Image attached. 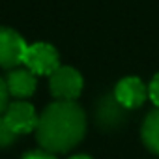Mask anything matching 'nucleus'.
<instances>
[{
	"instance_id": "obj_4",
	"label": "nucleus",
	"mask_w": 159,
	"mask_h": 159,
	"mask_svg": "<svg viewBox=\"0 0 159 159\" xmlns=\"http://www.w3.org/2000/svg\"><path fill=\"white\" fill-rule=\"evenodd\" d=\"M23 64L34 75H47V77H51L60 67V54H58V51L52 45L38 41V43L28 45Z\"/></svg>"
},
{
	"instance_id": "obj_10",
	"label": "nucleus",
	"mask_w": 159,
	"mask_h": 159,
	"mask_svg": "<svg viewBox=\"0 0 159 159\" xmlns=\"http://www.w3.org/2000/svg\"><path fill=\"white\" fill-rule=\"evenodd\" d=\"M17 137H19V135H15V133L8 127V124L4 122V118H0V150L13 146L15 140H17Z\"/></svg>"
},
{
	"instance_id": "obj_2",
	"label": "nucleus",
	"mask_w": 159,
	"mask_h": 159,
	"mask_svg": "<svg viewBox=\"0 0 159 159\" xmlns=\"http://www.w3.org/2000/svg\"><path fill=\"white\" fill-rule=\"evenodd\" d=\"M83 75L71 66H60L49 77V90L56 101H75L83 92Z\"/></svg>"
},
{
	"instance_id": "obj_6",
	"label": "nucleus",
	"mask_w": 159,
	"mask_h": 159,
	"mask_svg": "<svg viewBox=\"0 0 159 159\" xmlns=\"http://www.w3.org/2000/svg\"><path fill=\"white\" fill-rule=\"evenodd\" d=\"M2 118L15 135H26V133L36 131L39 116L36 114V109L28 101H19L17 99V101L10 103V107H8V111L4 112Z\"/></svg>"
},
{
	"instance_id": "obj_8",
	"label": "nucleus",
	"mask_w": 159,
	"mask_h": 159,
	"mask_svg": "<svg viewBox=\"0 0 159 159\" xmlns=\"http://www.w3.org/2000/svg\"><path fill=\"white\" fill-rule=\"evenodd\" d=\"M6 84L10 96L17 98L19 101H25L36 92V75L26 67H15L8 71Z\"/></svg>"
},
{
	"instance_id": "obj_7",
	"label": "nucleus",
	"mask_w": 159,
	"mask_h": 159,
	"mask_svg": "<svg viewBox=\"0 0 159 159\" xmlns=\"http://www.w3.org/2000/svg\"><path fill=\"white\" fill-rule=\"evenodd\" d=\"M114 98L116 101L127 109V111H133V109H139L146 98H148V86L140 81L139 77H124L116 83L114 86Z\"/></svg>"
},
{
	"instance_id": "obj_14",
	"label": "nucleus",
	"mask_w": 159,
	"mask_h": 159,
	"mask_svg": "<svg viewBox=\"0 0 159 159\" xmlns=\"http://www.w3.org/2000/svg\"><path fill=\"white\" fill-rule=\"evenodd\" d=\"M67 159H94V157H90V155H86V153H77V155H71V157H67Z\"/></svg>"
},
{
	"instance_id": "obj_3",
	"label": "nucleus",
	"mask_w": 159,
	"mask_h": 159,
	"mask_svg": "<svg viewBox=\"0 0 159 159\" xmlns=\"http://www.w3.org/2000/svg\"><path fill=\"white\" fill-rule=\"evenodd\" d=\"M129 114H127V109H124L114 94H103L96 105H94V120H96V125L107 133L111 131H118L120 127L125 125Z\"/></svg>"
},
{
	"instance_id": "obj_12",
	"label": "nucleus",
	"mask_w": 159,
	"mask_h": 159,
	"mask_svg": "<svg viewBox=\"0 0 159 159\" xmlns=\"http://www.w3.org/2000/svg\"><path fill=\"white\" fill-rule=\"evenodd\" d=\"M148 98L152 99V103L155 105V109H159V73L153 75V79L148 84Z\"/></svg>"
},
{
	"instance_id": "obj_9",
	"label": "nucleus",
	"mask_w": 159,
	"mask_h": 159,
	"mask_svg": "<svg viewBox=\"0 0 159 159\" xmlns=\"http://www.w3.org/2000/svg\"><path fill=\"white\" fill-rule=\"evenodd\" d=\"M140 137L148 152L159 155V109H153L146 114L140 127Z\"/></svg>"
},
{
	"instance_id": "obj_13",
	"label": "nucleus",
	"mask_w": 159,
	"mask_h": 159,
	"mask_svg": "<svg viewBox=\"0 0 159 159\" xmlns=\"http://www.w3.org/2000/svg\"><path fill=\"white\" fill-rule=\"evenodd\" d=\"M21 159H58V157L52 155V153H49V152H45V150H30Z\"/></svg>"
},
{
	"instance_id": "obj_1",
	"label": "nucleus",
	"mask_w": 159,
	"mask_h": 159,
	"mask_svg": "<svg viewBox=\"0 0 159 159\" xmlns=\"http://www.w3.org/2000/svg\"><path fill=\"white\" fill-rule=\"evenodd\" d=\"M86 133V114L75 101H52L47 105L36 127V140L41 150L56 155L79 146Z\"/></svg>"
},
{
	"instance_id": "obj_11",
	"label": "nucleus",
	"mask_w": 159,
	"mask_h": 159,
	"mask_svg": "<svg viewBox=\"0 0 159 159\" xmlns=\"http://www.w3.org/2000/svg\"><path fill=\"white\" fill-rule=\"evenodd\" d=\"M10 107V92H8V84H6V79L0 77V118L4 116V112Z\"/></svg>"
},
{
	"instance_id": "obj_5",
	"label": "nucleus",
	"mask_w": 159,
	"mask_h": 159,
	"mask_svg": "<svg viewBox=\"0 0 159 159\" xmlns=\"http://www.w3.org/2000/svg\"><path fill=\"white\" fill-rule=\"evenodd\" d=\"M28 45L25 38L13 28L0 26V67L15 69L23 64Z\"/></svg>"
}]
</instances>
